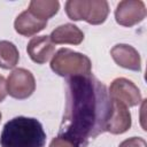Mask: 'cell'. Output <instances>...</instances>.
<instances>
[{"mask_svg":"<svg viewBox=\"0 0 147 147\" xmlns=\"http://www.w3.org/2000/svg\"><path fill=\"white\" fill-rule=\"evenodd\" d=\"M67 105L59 137L74 147H87L106 132L113 110L107 86L92 74L67 78Z\"/></svg>","mask_w":147,"mask_h":147,"instance_id":"cell-1","label":"cell"},{"mask_svg":"<svg viewBox=\"0 0 147 147\" xmlns=\"http://www.w3.org/2000/svg\"><path fill=\"white\" fill-rule=\"evenodd\" d=\"M45 142L46 133L41 123L24 116L8 121L0 136L1 147H44Z\"/></svg>","mask_w":147,"mask_h":147,"instance_id":"cell-2","label":"cell"},{"mask_svg":"<svg viewBox=\"0 0 147 147\" xmlns=\"http://www.w3.org/2000/svg\"><path fill=\"white\" fill-rule=\"evenodd\" d=\"M51 68L56 75L68 78L91 74L92 63L91 60L82 53L74 52L69 48H61L53 56Z\"/></svg>","mask_w":147,"mask_h":147,"instance_id":"cell-3","label":"cell"},{"mask_svg":"<svg viewBox=\"0 0 147 147\" xmlns=\"http://www.w3.org/2000/svg\"><path fill=\"white\" fill-rule=\"evenodd\" d=\"M65 13L72 21H86L90 24H101L106 21L109 6L105 0H69Z\"/></svg>","mask_w":147,"mask_h":147,"instance_id":"cell-4","label":"cell"},{"mask_svg":"<svg viewBox=\"0 0 147 147\" xmlns=\"http://www.w3.org/2000/svg\"><path fill=\"white\" fill-rule=\"evenodd\" d=\"M7 93L18 100L29 98L36 88L33 75L23 68L15 69L7 78Z\"/></svg>","mask_w":147,"mask_h":147,"instance_id":"cell-5","label":"cell"},{"mask_svg":"<svg viewBox=\"0 0 147 147\" xmlns=\"http://www.w3.org/2000/svg\"><path fill=\"white\" fill-rule=\"evenodd\" d=\"M108 92L111 100L118 101L126 107H134L141 102L139 88L126 78H116Z\"/></svg>","mask_w":147,"mask_h":147,"instance_id":"cell-6","label":"cell"},{"mask_svg":"<svg viewBox=\"0 0 147 147\" xmlns=\"http://www.w3.org/2000/svg\"><path fill=\"white\" fill-rule=\"evenodd\" d=\"M146 17V7L141 0H123L115 10L116 22L123 26H132Z\"/></svg>","mask_w":147,"mask_h":147,"instance_id":"cell-7","label":"cell"},{"mask_svg":"<svg viewBox=\"0 0 147 147\" xmlns=\"http://www.w3.org/2000/svg\"><path fill=\"white\" fill-rule=\"evenodd\" d=\"M26 52L33 62L44 64L54 55L55 45L52 42L49 36L33 37L28 44Z\"/></svg>","mask_w":147,"mask_h":147,"instance_id":"cell-8","label":"cell"},{"mask_svg":"<svg viewBox=\"0 0 147 147\" xmlns=\"http://www.w3.org/2000/svg\"><path fill=\"white\" fill-rule=\"evenodd\" d=\"M111 57L119 65L129 70L139 71L141 69V60L138 51L130 45L118 44L110 51Z\"/></svg>","mask_w":147,"mask_h":147,"instance_id":"cell-9","label":"cell"},{"mask_svg":"<svg viewBox=\"0 0 147 147\" xmlns=\"http://www.w3.org/2000/svg\"><path fill=\"white\" fill-rule=\"evenodd\" d=\"M113 101V110L110 118L107 124L108 132L113 134H121L126 132L131 126V114L126 106L123 103L111 100Z\"/></svg>","mask_w":147,"mask_h":147,"instance_id":"cell-10","label":"cell"},{"mask_svg":"<svg viewBox=\"0 0 147 147\" xmlns=\"http://www.w3.org/2000/svg\"><path fill=\"white\" fill-rule=\"evenodd\" d=\"M47 25V21L40 20L36 17L32 13H30L28 9L21 13L14 23V28L17 33L25 36V37H31L41 30H44Z\"/></svg>","mask_w":147,"mask_h":147,"instance_id":"cell-11","label":"cell"},{"mask_svg":"<svg viewBox=\"0 0 147 147\" xmlns=\"http://www.w3.org/2000/svg\"><path fill=\"white\" fill-rule=\"evenodd\" d=\"M53 44H71L79 45L84 39L83 31L71 23H65L57 26L49 36Z\"/></svg>","mask_w":147,"mask_h":147,"instance_id":"cell-12","label":"cell"},{"mask_svg":"<svg viewBox=\"0 0 147 147\" xmlns=\"http://www.w3.org/2000/svg\"><path fill=\"white\" fill-rule=\"evenodd\" d=\"M59 8L60 2L56 0H32L28 10L36 17L47 21L57 13Z\"/></svg>","mask_w":147,"mask_h":147,"instance_id":"cell-13","label":"cell"},{"mask_svg":"<svg viewBox=\"0 0 147 147\" xmlns=\"http://www.w3.org/2000/svg\"><path fill=\"white\" fill-rule=\"evenodd\" d=\"M20 60V53L17 47L7 40L0 41V68L11 69L16 67Z\"/></svg>","mask_w":147,"mask_h":147,"instance_id":"cell-14","label":"cell"},{"mask_svg":"<svg viewBox=\"0 0 147 147\" xmlns=\"http://www.w3.org/2000/svg\"><path fill=\"white\" fill-rule=\"evenodd\" d=\"M118 147H147V144L142 138L132 137L121 142Z\"/></svg>","mask_w":147,"mask_h":147,"instance_id":"cell-15","label":"cell"},{"mask_svg":"<svg viewBox=\"0 0 147 147\" xmlns=\"http://www.w3.org/2000/svg\"><path fill=\"white\" fill-rule=\"evenodd\" d=\"M49 147H74L70 142H68L67 140L60 138V137H56L52 140V142L49 144Z\"/></svg>","mask_w":147,"mask_h":147,"instance_id":"cell-16","label":"cell"},{"mask_svg":"<svg viewBox=\"0 0 147 147\" xmlns=\"http://www.w3.org/2000/svg\"><path fill=\"white\" fill-rule=\"evenodd\" d=\"M7 83L3 76L0 75V102L5 100V98L7 96Z\"/></svg>","mask_w":147,"mask_h":147,"instance_id":"cell-17","label":"cell"},{"mask_svg":"<svg viewBox=\"0 0 147 147\" xmlns=\"http://www.w3.org/2000/svg\"><path fill=\"white\" fill-rule=\"evenodd\" d=\"M0 119H1V113H0Z\"/></svg>","mask_w":147,"mask_h":147,"instance_id":"cell-18","label":"cell"}]
</instances>
